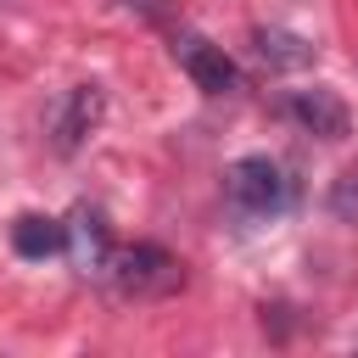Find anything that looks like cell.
<instances>
[{
	"instance_id": "obj_8",
	"label": "cell",
	"mask_w": 358,
	"mask_h": 358,
	"mask_svg": "<svg viewBox=\"0 0 358 358\" xmlns=\"http://www.w3.org/2000/svg\"><path fill=\"white\" fill-rule=\"evenodd\" d=\"M252 45H257V62H268V67H280V73H296V67L313 62V45H308L302 34H291V28H257Z\"/></svg>"
},
{
	"instance_id": "obj_2",
	"label": "cell",
	"mask_w": 358,
	"mask_h": 358,
	"mask_svg": "<svg viewBox=\"0 0 358 358\" xmlns=\"http://www.w3.org/2000/svg\"><path fill=\"white\" fill-rule=\"evenodd\" d=\"M224 190H229V201L246 218H274V213H285L296 201V185H291V173L274 157H241V162H229Z\"/></svg>"
},
{
	"instance_id": "obj_10",
	"label": "cell",
	"mask_w": 358,
	"mask_h": 358,
	"mask_svg": "<svg viewBox=\"0 0 358 358\" xmlns=\"http://www.w3.org/2000/svg\"><path fill=\"white\" fill-rule=\"evenodd\" d=\"M112 6H129V11H145L151 0H112Z\"/></svg>"
},
{
	"instance_id": "obj_9",
	"label": "cell",
	"mask_w": 358,
	"mask_h": 358,
	"mask_svg": "<svg viewBox=\"0 0 358 358\" xmlns=\"http://www.w3.org/2000/svg\"><path fill=\"white\" fill-rule=\"evenodd\" d=\"M330 213L341 224H358V168H347L336 185H330Z\"/></svg>"
},
{
	"instance_id": "obj_4",
	"label": "cell",
	"mask_w": 358,
	"mask_h": 358,
	"mask_svg": "<svg viewBox=\"0 0 358 358\" xmlns=\"http://www.w3.org/2000/svg\"><path fill=\"white\" fill-rule=\"evenodd\" d=\"M173 62L190 73V84L196 90H207V95H229L235 84H241V67L224 56V45H213V39H201V34H173Z\"/></svg>"
},
{
	"instance_id": "obj_1",
	"label": "cell",
	"mask_w": 358,
	"mask_h": 358,
	"mask_svg": "<svg viewBox=\"0 0 358 358\" xmlns=\"http://www.w3.org/2000/svg\"><path fill=\"white\" fill-rule=\"evenodd\" d=\"M106 280L129 302H162V296H173L185 285V263L168 246H157V241H134V246H117L112 252Z\"/></svg>"
},
{
	"instance_id": "obj_6",
	"label": "cell",
	"mask_w": 358,
	"mask_h": 358,
	"mask_svg": "<svg viewBox=\"0 0 358 358\" xmlns=\"http://www.w3.org/2000/svg\"><path fill=\"white\" fill-rule=\"evenodd\" d=\"M285 112H291L308 134H319V140H341V134H347V106H341V95L324 90V84L296 90V95L285 101Z\"/></svg>"
},
{
	"instance_id": "obj_3",
	"label": "cell",
	"mask_w": 358,
	"mask_h": 358,
	"mask_svg": "<svg viewBox=\"0 0 358 358\" xmlns=\"http://www.w3.org/2000/svg\"><path fill=\"white\" fill-rule=\"evenodd\" d=\"M101 117H106V95H101V84H73V90L56 101V112H50V145H56L62 157L84 151V140L101 129Z\"/></svg>"
},
{
	"instance_id": "obj_5",
	"label": "cell",
	"mask_w": 358,
	"mask_h": 358,
	"mask_svg": "<svg viewBox=\"0 0 358 358\" xmlns=\"http://www.w3.org/2000/svg\"><path fill=\"white\" fill-rule=\"evenodd\" d=\"M67 252H73V263H78V274H95V280H106V263H112V235H106V224H101V213L95 207H78L73 218H67Z\"/></svg>"
},
{
	"instance_id": "obj_7",
	"label": "cell",
	"mask_w": 358,
	"mask_h": 358,
	"mask_svg": "<svg viewBox=\"0 0 358 358\" xmlns=\"http://www.w3.org/2000/svg\"><path fill=\"white\" fill-rule=\"evenodd\" d=\"M11 246H17V257H56V252H67V224L62 218H45V213H22L17 224H11Z\"/></svg>"
}]
</instances>
